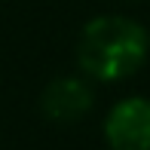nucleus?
I'll use <instances>...</instances> for the list:
<instances>
[{
    "label": "nucleus",
    "mask_w": 150,
    "mask_h": 150,
    "mask_svg": "<svg viewBox=\"0 0 150 150\" xmlns=\"http://www.w3.org/2000/svg\"><path fill=\"white\" fill-rule=\"evenodd\" d=\"M147 55H150L147 28L120 12L89 18L77 37L80 74L92 83H122L144 67Z\"/></svg>",
    "instance_id": "f257e3e1"
},
{
    "label": "nucleus",
    "mask_w": 150,
    "mask_h": 150,
    "mask_svg": "<svg viewBox=\"0 0 150 150\" xmlns=\"http://www.w3.org/2000/svg\"><path fill=\"white\" fill-rule=\"evenodd\" d=\"M104 141L110 150H150V98H120L104 117Z\"/></svg>",
    "instance_id": "f03ea898"
},
{
    "label": "nucleus",
    "mask_w": 150,
    "mask_h": 150,
    "mask_svg": "<svg viewBox=\"0 0 150 150\" xmlns=\"http://www.w3.org/2000/svg\"><path fill=\"white\" fill-rule=\"evenodd\" d=\"M95 104V89L92 80H86L83 74H64L55 77L52 83H46L43 95H40V110L49 122L58 126H71V122L83 120Z\"/></svg>",
    "instance_id": "7ed1b4c3"
}]
</instances>
